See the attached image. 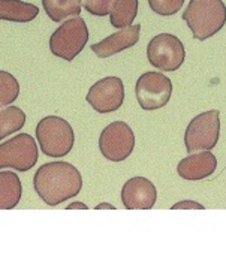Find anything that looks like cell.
<instances>
[{
    "label": "cell",
    "instance_id": "obj_22",
    "mask_svg": "<svg viewBox=\"0 0 226 256\" xmlns=\"http://www.w3.org/2000/svg\"><path fill=\"white\" fill-rule=\"evenodd\" d=\"M206 207L200 202H195V201H180V202H176L171 210H204Z\"/></svg>",
    "mask_w": 226,
    "mask_h": 256
},
{
    "label": "cell",
    "instance_id": "obj_14",
    "mask_svg": "<svg viewBox=\"0 0 226 256\" xmlns=\"http://www.w3.org/2000/svg\"><path fill=\"white\" fill-rule=\"evenodd\" d=\"M39 15V8L22 0H0V20L10 22H30Z\"/></svg>",
    "mask_w": 226,
    "mask_h": 256
},
{
    "label": "cell",
    "instance_id": "obj_8",
    "mask_svg": "<svg viewBox=\"0 0 226 256\" xmlns=\"http://www.w3.org/2000/svg\"><path fill=\"white\" fill-rule=\"evenodd\" d=\"M135 94L140 106L144 111L160 110L171 99L172 82L160 72H146L136 81Z\"/></svg>",
    "mask_w": 226,
    "mask_h": 256
},
{
    "label": "cell",
    "instance_id": "obj_12",
    "mask_svg": "<svg viewBox=\"0 0 226 256\" xmlns=\"http://www.w3.org/2000/svg\"><path fill=\"white\" fill-rule=\"evenodd\" d=\"M140 33H141V24H132L128 27L118 28V32L110 34L100 42L93 44L92 51L99 58H108L114 54H118L136 45L140 40Z\"/></svg>",
    "mask_w": 226,
    "mask_h": 256
},
{
    "label": "cell",
    "instance_id": "obj_2",
    "mask_svg": "<svg viewBox=\"0 0 226 256\" xmlns=\"http://www.w3.org/2000/svg\"><path fill=\"white\" fill-rule=\"evenodd\" d=\"M182 16L194 38L206 40L225 26L226 6L222 0H190Z\"/></svg>",
    "mask_w": 226,
    "mask_h": 256
},
{
    "label": "cell",
    "instance_id": "obj_21",
    "mask_svg": "<svg viewBox=\"0 0 226 256\" xmlns=\"http://www.w3.org/2000/svg\"><path fill=\"white\" fill-rule=\"evenodd\" d=\"M81 6L92 15L96 16H106L110 15L112 4L116 0H80Z\"/></svg>",
    "mask_w": 226,
    "mask_h": 256
},
{
    "label": "cell",
    "instance_id": "obj_17",
    "mask_svg": "<svg viewBox=\"0 0 226 256\" xmlns=\"http://www.w3.org/2000/svg\"><path fill=\"white\" fill-rule=\"evenodd\" d=\"M26 112L14 105L0 108V141L6 136L20 132L26 124Z\"/></svg>",
    "mask_w": 226,
    "mask_h": 256
},
{
    "label": "cell",
    "instance_id": "obj_23",
    "mask_svg": "<svg viewBox=\"0 0 226 256\" xmlns=\"http://www.w3.org/2000/svg\"><path fill=\"white\" fill-rule=\"evenodd\" d=\"M66 210H87L88 207L84 204V202H80V201H75V202H70L68 207H64Z\"/></svg>",
    "mask_w": 226,
    "mask_h": 256
},
{
    "label": "cell",
    "instance_id": "obj_18",
    "mask_svg": "<svg viewBox=\"0 0 226 256\" xmlns=\"http://www.w3.org/2000/svg\"><path fill=\"white\" fill-rule=\"evenodd\" d=\"M138 15V0H116L110 12L111 26L116 28H123L132 26Z\"/></svg>",
    "mask_w": 226,
    "mask_h": 256
},
{
    "label": "cell",
    "instance_id": "obj_9",
    "mask_svg": "<svg viewBox=\"0 0 226 256\" xmlns=\"http://www.w3.org/2000/svg\"><path fill=\"white\" fill-rule=\"evenodd\" d=\"M135 148V134L124 122L110 123L99 136V152L111 162L126 160Z\"/></svg>",
    "mask_w": 226,
    "mask_h": 256
},
{
    "label": "cell",
    "instance_id": "obj_15",
    "mask_svg": "<svg viewBox=\"0 0 226 256\" xmlns=\"http://www.w3.org/2000/svg\"><path fill=\"white\" fill-rule=\"evenodd\" d=\"M22 195L20 177L12 171H0V210L15 208Z\"/></svg>",
    "mask_w": 226,
    "mask_h": 256
},
{
    "label": "cell",
    "instance_id": "obj_1",
    "mask_svg": "<svg viewBox=\"0 0 226 256\" xmlns=\"http://www.w3.org/2000/svg\"><path fill=\"white\" fill-rule=\"evenodd\" d=\"M33 188L36 195L48 207H56L80 195L82 189V177L69 162H48L39 166L34 172Z\"/></svg>",
    "mask_w": 226,
    "mask_h": 256
},
{
    "label": "cell",
    "instance_id": "obj_16",
    "mask_svg": "<svg viewBox=\"0 0 226 256\" xmlns=\"http://www.w3.org/2000/svg\"><path fill=\"white\" fill-rule=\"evenodd\" d=\"M42 6L48 18L54 22L78 16L82 8L80 0H42Z\"/></svg>",
    "mask_w": 226,
    "mask_h": 256
},
{
    "label": "cell",
    "instance_id": "obj_19",
    "mask_svg": "<svg viewBox=\"0 0 226 256\" xmlns=\"http://www.w3.org/2000/svg\"><path fill=\"white\" fill-rule=\"evenodd\" d=\"M20 96V82L8 70H0V108L12 105Z\"/></svg>",
    "mask_w": 226,
    "mask_h": 256
},
{
    "label": "cell",
    "instance_id": "obj_7",
    "mask_svg": "<svg viewBox=\"0 0 226 256\" xmlns=\"http://www.w3.org/2000/svg\"><path fill=\"white\" fill-rule=\"evenodd\" d=\"M147 58L156 69L164 72H174L184 63L186 50L177 36L160 33L148 42Z\"/></svg>",
    "mask_w": 226,
    "mask_h": 256
},
{
    "label": "cell",
    "instance_id": "obj_13",
    "mask_svg": "<svg viewBox=\"0 0 226 256\" xmlns=\"http://www.w3.org/2000/svg\"><path fill=\"white\" fill-rule=\"evenodd\" d=\"M218 168V159L210 150L189 153L177 165V172L183 180L198 182L210 177Z\"/></svg>",
    "mask_w": 226,
    "mask_h": 256
},
{
    "label": "cell",
    "instance_id": "obj_24",
    "mask_svg": "<svg viewBox=\"0 0 226 256\" xmlns=\"http://www.w3.org/2000/svg\"><path fill=\"white\" fill-rule=\"evenodd\" d=\"M116 210V207L114 206H111V204H108V202H100V204H98L96 207H94V210Z\"/></svg>",
    "mask_w": 226,
    "mask_h": 256
},
{
    "label": "cell",
    "instance_id": "obj_6",
    "mask_svg": "<svg viewBox=\"0 0 226 256\" xmlns=\"http://www.w3.org/2000/svg\"><path fill=\"white\" fill-rule=\"evenodd\" d=\"M220 136V111L212 110L190 120L184 134L188 153L213 150Z\"/></svg>",
    "mask_w": 226,
    "mask_h": 256
},
{
    "label": "cell",
    "instance_id": "obj_3",
    "mask_svg": "<svg viewBox=\"0 0 226 256\" xmlns=\"http://www.w3.org/2000/svg\"><path fill=\"white\" fill-rule=\"evenodd\" d=\"M34 135L40 152L52 159L68 156L75 144V132L72 126L58 116L44 117L36 124Z\"/></svg>",
    "mask_w": 226,
    "mask_h": 256
},
{
    "label": "cell",
    "instance_id": "obj_5",
    "mask_svg": "<svg viewBox=\"0 0 226 256\" xmlns=\"http://www.w3.org/2000/svg\"><path fill=\"white\" fill-rule=\"evenodd\" d=\"M39 146L28 134H18L0 144V170L30 171L39 159Z\"/></svg>",
    "mask_w": 226,
    "mask_h": 256
},
{
    "label": "cell",
    "instance_id": "obj_20",
    "mask_svg": "<svg viewBox=\"0 0 226 256\" xmlns=\"http://www.w3.org/2000/svg\"><path fill=\"white\" fill-rule=\"evenodd\" d=\"M183 3L184 0H148L152 10L162 16H170L177 14L182 9Z\"/></svg>",
    "mask_w": 226,
    "mask_h": 256
},
{
    "label": "cell",
    "instance_id": "obj_10",
    "mask_svg": "<svg viewBox=\"0 0 226 256\" xmlns=\"http://www.w3.org/2000/svg\"><path fill=\"white\" fill-rule=\"evenodd\" d=\"M86 100L99 114L114 112L124 102V84L118 76H105L90 87Z\"/></svg>",
    "mask_w": 226,
    "mask_h": 256
},
{
    "label": "cell",
    "instance_id": "obj_4",
    "mask_svg": "<svg viewBox=\"0 0 226 256\" xmlns=\"http://www.w3.org/2000/svg\"><path fill=\"white\" fill-rule=\"evenodd\" d=\"M88 42V28L81 16H72L60 24L50 38V51L52 56L72 62Z\"/></svg>",
    "mask_w": 226,
    "mask_h": 256
},
{
    "label": "cell",
    "instance_id": "obj_11",
    "mask_svg": "<svg viewBox=\"0 0 226 256\" xmlns=\"http://www.w3.org/2000/svg\"><path fill=\"white\" fill-rule=\"evenodd\" d=\"M158 200L156 186L144 177L128 180L122 189V202L128 210H150Z\"/></svg>",
    "mask_w": 226,
    "mask_h": 256
}]
</instances>
